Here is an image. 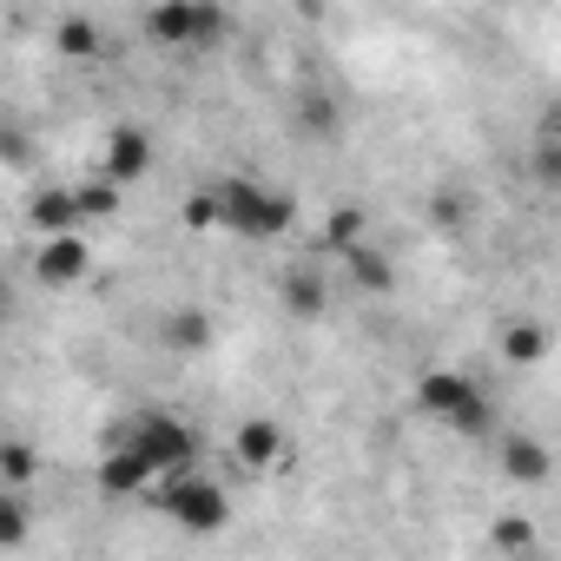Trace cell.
Here are the masks:
<instances>
[{"instance_id": "15", "label": "cell", "mask_w": 561, "mask_h": 561, "mask_svg": "<svg viewBox=\"0 0 561 561\" xmlns=\"http://www.w3.org/2000/svg\"><path fill=\"white\" fill-rule=\"evenodd\" d=\"M351 277H357L364 291H390V277H397V271H390V257H383V251L357 244V251H351Z\"/></svg>"}, {"instance_id": "1", "label": "cell", "mask_w": 561, "mask_h": 561, "mask_svg": "<svg viewBox=\"0 0 561 561\" xmlns=\"http://www.w3.org/2000/svg\"><path fill=\"white\" fill-rule=\"evenodd\" d=\"M192 225H225L238 238H277L291 225V198L271 192V185H251V179H218L211 192H198L185 205Z\"/></svg>"}, {"instance_id": "6", "label": "cell", "mask_w": 561, "mask_h": 561, "mask_svg": "<svg viewBox=\"0 0 561 561\" xmlns=\"http://www.w3.org/2000/svg\"><path fill=\"white\" fill-rule=\"evenodd\" d=\"M285 311L298 324H311V318L331 311V277H324V264H291L285 271Z\"/></svg>"}, {"instance_id": "22", "label": "cell", "mask_w": 561, "mask_h": 561, "mask_svg": "<svg viewBox=\"0 0 561 561\" xmlns=\"http://www.w3.org/2000/svg\"><path fill=\"white\" fill-rule=\"evenodd\" d=\"M305 126L331 139V133H337V106H331V100H305Z\"/></svg>"}, {"instance_id": "24", "label": "cell", "mask_w": 561, "mask_h": 561, "mask_svg": "<svg viewBox=\"0 0 561 561\" xmlns=\"http://www.w3.org/2000/svg\"><path fill=\"white\" fill-rule=\"evenodd\" d=\"M522 561H541V554H522Z\"/></svg>"}, {"instance_id": "7", "label": "cell", "mask_w": 561, "mask_h": 561, "mask_svg": "<svg viewBox=\"0 0 561 561\" xmlns=\"http://www.w3.org/2000/svg\"><path fill=\"white\" fill-rule=\"evenodd\" d=\"M502 476H508V482H528V489H535V482H548V476H554L548 443H541V436H522V430H515V436H502Z\"/></svg>"}, {"instance_id": "23", "label": "cell", "mask_w": 561, "mask_h": 561, "mask_svg": "<svg viewBox=\"0 0 561 561\" xmlns=\"http://www.w3.org/2000/svg\"><path fill=\"white\" fill-rule=\"evenodd\" d=\"M357 231H364V218H357V211H337V218H331V244L357 251Z\"/></svg>"}, {"instance_id": "17", "label": "cell", "mask_w": 561, "mask_h": 561, "mask_svg": "<svg viewBox=\"0 0 561 561\" xmlns=\"http://www.w3.org/2000/svg\"><path fill=\"white\" fill-rule=\"evenodd\" d=\"M0 469H8V489L21 495V489L34 482V456H27V443H8V449H0Z\"/></svg>"}, {"instance_id": "5", "label": "cell", "mask_w": 561, "mask_h": 561, "mask_svg": "<svg viewBox=\"0 0 561 561\" xmlns=\"http://www.w3.org/2000/svg\"><path fill=\"white\" fill-rule=\"evenodd\" d=\"M146 34L165 41V47H192V41L225 34V14H218V8H152V14H146Z\"/></svg>"}, {"instance_id": "19", "label": "cell", "mask_w": 561, "mask_h": 561, "mask_svg": "<svg viewBox=\"0 0 561 561\" xmlns=\"http://www.w3.org/2000/svg\"><path fill=\"white\" fill-rule=\"evenodd\" d=\"M67 54H100V34H93V21H60V34H54Z\"/></svg>"}, {"instance_id": "2", "label": "cell", "mask_w": 561, "mask_h": 561, "mask_svg": "<svg viewBox=\"0 0 561 561\" xmlns=\"http://www.w3.org/2000/svg\"><path fill=\"white\" fill-rule=\"evenodd\" d=\"M113 443H126L159 482L165 476H192V456H198V443H192V430L179 423V416H159V410H146V416H126V430L113 436Z\"/></svg>"}, {"instance_id": "11", "label": "cell", "mask_w": 561, "mask_h": 561, "mask_svg": "<svg viewBox=\"0 0 561 561\" xmlns=\"http://www.w3.org/2000/svg\"><path fill=\"white\" fill-rule=\"evenodd\" d=\"M146 482L159 489V476H152V469H146V462H139L126 443H113V449L100 456V489H113V495H139Z\"/></svg>"}, {"instance_id": "16", "label": "cell", "mask_w": 561, "mask_h": 561, "mask_svg": "<svg viewBox=\"0 0 561 561\" xmlns=\"http://www.w3.org/2000/svg\"><path fill=\"white\" fill-rule=\"evenodd\" d=\"M495 548L522 561V554H535V528H528L522 515H502V522H495Z\"/></svg>"}, {"instance_id": "18", "label": "cell", "mask_w": 561, "mask_h": 561, "mask_svg": "<svg viewBox=\"0 0 561 561\" xmlns=\"http://www.w3.org/2000/svg\"><path fill=\"white\" fill-rule=\"evenodd\" d=\"M449 430H456V436H489V430H495V403H489V397H476Z\"/></svg>"}, {"instance_id": "13", "label": "cell", "mask_w": 561, "mask_h": 561, "mask_svg": "<svg viewBox=\"0 0 561 561\" xmlns=\"http://www.w3.org/2000/svg\"><path fill=\"white\" fill-rule=\"evenodd\" d=\"M80 271H87V244L80 238H47L41 244V277L47 285H73Z\"/></svg>"}, {"instance_id": "21", "label": "cell", "mask_w": 561, "mask_h": 561, "mask_svg": "<svg viewBox=\"0 0 561 561\" xmlns=\"http://www.w3.org/2000/svg\"><path fill=\"white\" fill-rule=\"evenodd\" d=\"M0 535H8V541H27V508H21V495L0 502Z\"/></svg>"}, {"instance_id": "8", "label": "cell", "mask_w": 561, "mask_h": 561, "mask_svg": "<svg viewBox=\"0 0 561 561\" xmlns=\"http://www.w3.org/2000/svg\"><path fill=\"white\" fill-rule=\"evenodd\" d=\"M146 159H152V139H146L139 126H119V133L106 139V185H133V179L146 172Z\"/></svg>"}, {"instance_id": "9", "label": "cell", "mask_w": 561, "mask_h": 561, "mask_svg": "<svg viewBox=\"0 0 561 561\" xmlns=\"http://www.w3.org/2000/svg\"><path fill=\"white\" fill-rule=\"evenodd\" d=\"M238 462L251 469V476H264V469H277V456H285V430H277V423H264V416H251L244 430H238Z\"/></svg>"}, {"instance_id": "10", "label": "cell", "mask_w": 561, "mask_h": 561, "mask_svg": "<svg viewBox=\"0 0 561 561\" xmlns=\"http://www.w3.org/2000/svg\"><path fill=\"white\" fill-rule=\"evenodd\" d=\"M541 357H548V324L508 318V324H502V364H508V370H535Z\"/></svg>"}, {"instance_id": "12", "label": "cell", "mask_w": 561, "mask_h": 561, "mask_svg": "<svg viewBox=\"0 0 561 561\" xmlns=\"http://www.w3.org/2000/svg\"><path fill=\"white\" fill-rule=\"evenodd\" d=\"M80 218H87V211H80V192H41V205H34L41 238H73Z\"/></svg>"}, {"instance_id": "4", "label": "cell", "mask_w": 561, "mask_h": 561, "mask_svg": "<svg viewBox=\"0 0 561 561\" xmlns=\"http://www.w3.org/2000/svg\"><path fill=\"white\" fill-rule=\"evenodd\" d=\"M476 397H482V390H476V377H462V370H423V377H416V410L436 416V423H456Z\"/></svg>"}, {"instance_id": "20", "label": "cell", "mask_w": 561, "mask_h": 561, "mask_svg": "<svg viewBox=\"0 0 561 561\" xmlns=\"http://www.w3.org/2000/svg\"><path fill=\"white\" fill-rule=\"evenodd\" d=\"M113 205H119V185H87V192H80V211H87V218H106Z\"/></svg>"}, {"instance_id": "3", "label": "cell", "mask_w": 561, "mask_h": 561, "mask_svg": "<svg viewBox=\"0 0 561 561\" xmlns=\"http://www.w3.org/2000/svg\"><path fill=\"white\" fill-rule=\"evenodd\" d=\"M152 495H159V508H165L185 535H218V528L231 522V495H225L211 476H165Z\"/></svg>"}, {"instance_id": "14", "label": "cell", "mask_w": 561, "mask_h": 561, "mask_svg": "<svg viewBox=\"0 0 561 561\" xmlns=\"http://www.w3.org/2000/svg\"><path fill=\"white\" fill-rule=\"evenodd\" d=\"M159 337H165L172 351H205V344H211V318H205L198 305H185V311H172V318L159 324Z\"/></svg>"}]
</instances>
